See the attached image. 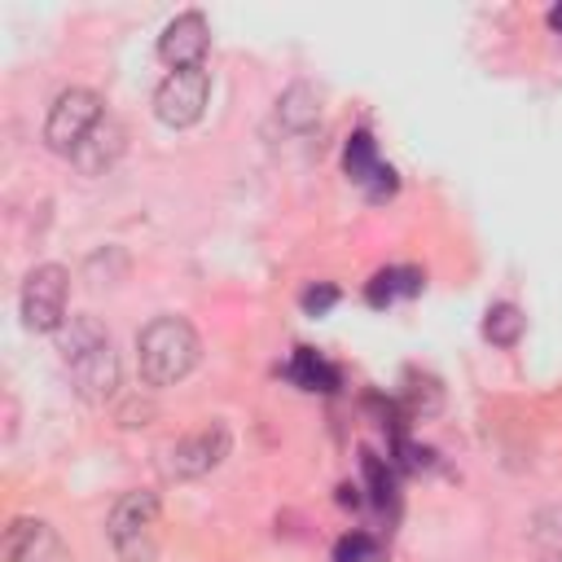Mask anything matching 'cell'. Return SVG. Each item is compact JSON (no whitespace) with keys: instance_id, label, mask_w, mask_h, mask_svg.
Masks as SVG:
<instances>
[{"instance_id":"1","label":"cell","mask_w":562,"mask_h":562,"mask_svg":"<svg viewBox=\"0 0 562 562\" xmlns=\"http://www.w3.org/2000/svg\"><path fill=\"white\" fill-rule=\"evenodd\" d=\"M202 356V338L184 316H154L136 334V364L149 386H176L193 373Z\"/></svg>"},{"instance_id":"2","label":"cell","mask_w":562,"mask_h":562,"mask_svg":"<svg viewBox=\"0 0 562 562\" xmlns=\"http://www.w3.org/2000/svg\"><path fill=\"white\" fill-rule=\"evenodd\" d=\"M158 496L136 487V492H123L105 518V531H110V544L123 562H154L158 558Z\"/></svg>"},{"instance_id":"3","label":"cell","mask_w":562,"mask_h":562,"mask_svg":"<svg viewBox=\"0 0 562 562\" xmlns=\"http://www.w3.org/2000/svg\"><path fill=\"white\" fill-rule=\"evenodd\" d=\"M97 123H101V97L92 88H66V92H57V101L44 119V145L53 154L70 158Z\"/></svg>"},{"instance_id":"4","label":"cell","mask_w":562,"mask_h":562,"mask_svg":"<svg viewBox=\"0 0 562 562\" xmlns=\"http://www.w3.org/2000/svg\"><path fill=\"white\" fill-rule=\"evenodd\" d=\"M66 294L70 277L61 263H40L22 281V325L35 334H53L66 325Z\"/></svg>"},{"instance_id":"5","label":"cell","mask_w":562,"mask_h":562,"mask_svg":"<svg viewBox=\"0 0 562 562\" xmlns=\"http://www.w3.org/2000/svg\"><path fill=\"white\" fill-rule=\"evenodd\" d=\"M206 92H211V79L202 66L193 70H167V79L154 88V114L158 123L167 127H193L206 110Z\"/></svg>"},{"instance_id":"6","label":"cell","mask_w":562,"mask_h":562,"mask_svg":"<svg viewBox=\"0 0 562 562\" xmlns=\"http://www.w3.org/2000/svg\"><path fill=\"white\" fill-rule=\"evenodd\" d=\"M228 443H233L228 426L211 422V426H202V430H193L167 448V474L171 479H202L228 457Z\"/></svg>"},{"instance_id":"7","label":"cell","mask_w":562,"mask_h":562,"mask_svg":"<svg viewBox=\"0 0 562 562\" xmlns=\"http://www.w3.org/2000/svg\"><path fill=\"white\" fill-rule=\"evenodd\" d=\"M4 562H75L70 544L44 518H13L4 527Z\"/></svg>"},{"instance_id":"8","label":"cell","mask_w":562,"mask_h":562,"mask_svg":"<svg viewBox=\"0 0 562 562\" xmlns=\"http://www.w3.org/2000/svg\"><path fill=\"white\" fill-rule=\"evenodd\" d=\"M66 364H70L75 391H79L88 404H105V400L119 391V356H114V342H110V338H101V342L75 351Z\"/></svg>"},{"instance_id":"9","label":"cell","mask_w":562,"mask_h":562,"mask_svg":"<svg viewBox=\"0 0 562 562\" xmlns=\"http://www.w3.org/2000/svg\"><path fill=\"white\" fill-rule=\"evenodd\" d=\"M206 44H211L206 18H202V13H180V18H171V22L162 26V35H158V57H162L171 70H193V66H202Z\"/></svg>"},{"instance_id":"10","label":"cell","mask_w":562,"mask_h":562,"mask_svg":"<svg viewBox=\"0 0 562 562\" xmlns=\"http://www.w3.org/2000/svg\"><path fill=\"white\" fill-rule=\"evenodd\" d=\"M119 154H123V127H119L114 119H101V123L83 136V145L70 154V162H75L83 176H101L105 167L119 162Z\"/></svg>"},{"instance_id":"11","label":"cell","mask_w":562,"mask_h":562,"mask_svg":"<svg viewBox=\"0 0 562 562\" xmlns=\"http://www.w3.org/2000/svg\"><path fill=\"white\" fill-rule=\"evenodd\" d=\"M285 378L303 391H338V369L312 347H294V356L285 360Z\"/></svg>"},{"instance_id":"12","label":"cell","mask_w":562,"mask_h":562,"mask_svg":"<svg viewBox=\"0 0 562 562\" xmlns=\"http://www.w3.org/2000/svg\"><path fill=\"white\" fill-rule=\"evenodd\" d=\"M422 285H426L422 268H382V272H373L364 299H369V307H386V303H395V299L422 294Z\"/></svg>"},{"instance_id":"13","label":"cell","mask_w":562,"mask_h":562,"mask_svg":"<svg viewBox=\"0 0 562 562\" xmlns=\"http://www.w3.org/2000/svg\"><path fill=\"white\" fill-rule=\"evenodd\" d=\"M439 404H443L439 382H435L430 373L408 369V373H404V391H400V408H404V417H413V422L435 417V413H439Z\"/></svg>"},{"instance_id":"14","label":"cell","mask_w":562,"mask_h":562,"mask_svg":"<svg viewBox=\"0 0 562 562\" xmlns=\"http://www.w3.org/2000/svg\"><path fill=\"white\" fill-rule=\"evenodd\" d=\"M277 119H281L285 132H307V127L321 119V97H316L307 83H294V88L281 92V101H277Z\"/></svg>"},{"instance_id":"15","label":"cell","mask_w":562,"mask_h":562,"mask_svg":"<svg viewBox=\"0 0 562 562\" xmlns=\"http://www.w3.org/2000/svg\"><path fill=\"white\" fill-rule=\"evenodd\" d=\"M531 549L540 562H562V505H549L531 518Z\"/></svg>"},{"instance_id":"16","label":"cell","mask_w":562,"mask_h":562,"mask_svg":"<svg viewBox=\"0 0 562 562\" xmlns=\"http://www.w3.org/2000/svg\"><path fill=\"white\" fill-rule=\"evenodd\" d=\"M378 145H373V136L369 132H351V140H347V149H342V171L356 180V184H369L373 176H378Z\"/></svg>"},{"instance_id":"17","label":"cell","mask_w":562,"mask_h":562,"mask_svg":"<svg viewBox=\"0 0 562 562\" xmlns=\"http://www.w3.org/2000/svg\"><path fill=\"white\" fill-rule=\"evenodd\" d=\"M522 325H527V316L514 303H492L487 316H483V338L496 342V347H514L522 338Z\"/></svg>"},{"instance_id":"18","label":"cell","mask_w":562,"mask_h":562,"mask_svg":"<svg viewBox=\"0 0 562 562\" xmlns=\"http://www.w3.org/2000/svg\"><path fill=\"white\" fill-rule=\"evenodd\" d=\"M360 470H364V483H369V492H373V501L386 509V505H395V474H391V465L378 457V452H360Z\"/></svg>"},{"instance_id":"19","label":"cell","mask_w":562,"mask_h":562,"mask_svg":"<svg viewBox=\"0 0 562 562\" xmlns=\"http://www.w3.org/2000/svg\"><path fill=\"white\" fill-rule=\"evenodd\" d=\"M373 553H378V544H373L364 531H351V536H342V540H338L334 562H369Z\"/></svg>"},{"instance_id":"20","label":"cell","mask_w":562,"mask_h":562,"mask_svg":"<svg viewBox=\"0 0 562 562\" xmlns=\"http://www.w3.org/2000/svg\"><path fill=\"white\" fill-rule=\"evenodd\" d=\"M299 303H303L307 316H325V312L338 303V290H334L329 281H316V285H307V290L299 294Z\"/></svg>"},{"instance_id":"21","label":"cell","mask_w":562,"mask_h":562,"mask_svg":"<svg viewBox=\"0 0 562 562\" xmlns=\"http://www.w3.org/2000/svg\"><path fill=\"white\" fill-rule=\"evenodd\" d=\"M395 461H400L404 470H413V474H417V470H426V465L435 461V452H430V448H422V443H413L408 435H400V439H395Z\"/></svg>"},{"instance_id":"22","label":"cell","mask_w":562,"mask_h":562,"mask_svg":"<svg viewBox=\"0 0 562 562\" xmlns=\"http://www.w3.org/2000/svg\"><path fill=\"white\" fill-rule=\"evenodd\" d=\"M395 189H400V176H395V171H391L386 162H382V167H378V176H373V180L364 184L369 202H386V198H395Z\"/></svg>"},{"instance_id":"23","label":"cell","mask_w":562,"mask_h":562,"mask_svg":"<svg viewBox=\"0 0 562 562\" xmlns=\"http://www.w3.org/2000/svg\"><path fill=\"white\" fill-rule=\"evenodd\" d=\"M549 26H553V31H562V4H553V9H549Z\"/></svg>"}]
</instances>
